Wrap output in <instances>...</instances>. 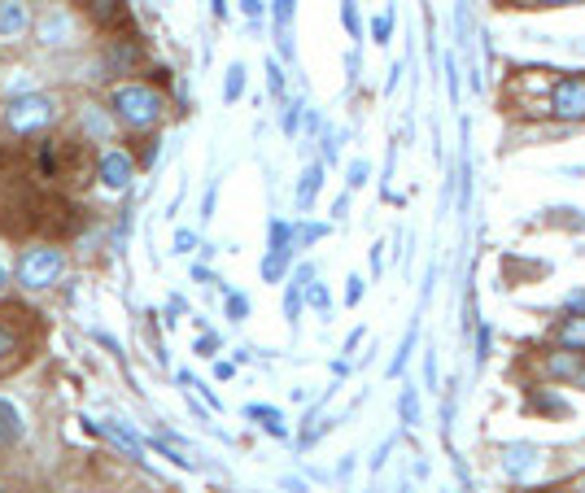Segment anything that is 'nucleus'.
<instances>
[{
	"mask_svg": "<svg viewBox=\"0 0 585 493\" xmlns=\"http://www.w3.org/2000/svg\"><path fill=\"white\" fill-rule=\"evenodd\" d=\"M214 350H219V336H214V332H206V336H201V341H197V354H214Z\"/></svg>",
	"mask_w": 585,
	"mask_h": 493,
	"instance_id": "33",
	"label": "nucleus"
},
{
	"mask_svg": "<svg viewBox=\"0 0 585 493\" xmlns=\"http://www.w3.org/2000/svg\"><path fill=\"white\" fill-rule=\"evenodd\" d=\"M302 306H310V310H319V315L328 319V310H332V297H328V288L319 284V280H310L306 288H302Z\"/></svg>",
	"mask_w": 585,
	"mask_h": 493,
	"instance_id": "17",
	"label": "nucleus"
},
{
	"mask_svg": "<svg viewBox=\"0 0 585 493\" xmlns=\"http://www.w3.org/2000/svg\"><path fill=\"white\" fill-rule=\"evenodd\" d=\"M559 345L564 350H577V354H585V315H572V319H564L559 323Z\"/></svg>",
	"mask_w": 585,
	"mask_h": 493,
	"instance_id": "15",
	"label": "nucleus"
},
{
	"mask_svg": "<svg viewBox=\"0 0 585 493\" xmlns=\"http://www.w3.org/2000/svg\"><path fill=\"white\" fill-rule=\"evenodd\" d=\"M446 75H450V101H459V62L446 57Z\"/></svg>",
	"mask_w": 585,
	"mask_h": 493,
	"instance_id": "32",
	"label": "nucleus"
},
{
	"mask_svg": "<svg viewBox=\"0 0 585 493\" xmlns=\"http://www.w3.org/2000/svg\"><path fill=\"white\" fill-rule=\"evenodd\" d=\"M524 5H537V9H559V5H581V0H524Z\"/></svg>",
	"mask_w": 585,
	"mask_h": 493,
	"instance_id": "38",
	"label": "nucleus"
},
{
	"mask_svg": "<svg viewBox=\"0 0 585 493\" xmlns=\"http://www.w3.org/2000/svg\"><path fill=\"white\" fill-rule=\"evenodd\" d=\"M319 188H324V162H310L302 179H297V210H310L319 197Z\"/></svg>",
	"mask_w": 585,
	"mask_h": 493,
	"instance_id": "9",
	"label": "nucleus"
},
{
	"mask_svg": "<svg viewBox=\"0 0 585 493\" xmlns=\"http://www.w3.org/2000/svg\"><path fill=\"white\" fill-rule=\"evenodd\" d=\"M572 493H585V476L577 480V485H572Z\"/></svg>",
	"mask_w": 585,
	"mask_h": 493,
	"instance_id": "43",
	"label": "nucleus"
},
{
	"mask_svg": "<svg viewBox=\"0 0 585 493\" xmlns=\"http://www.w3.org/2000/svg\"><path fill=\"white\" fill-rule=\"evenodd\" d=\"M0 493H5V489H0Z\"/></svg>",
	"mask_w": 585,
	"mask_h": 493,
	"instance_id": "45",
	"label": "nucleus"
},
{
	"mask_svg": "<svg viewBox=\"0 0 585 493\" xmlns=\"http://www.w3.org/2000/svg\"><path fill=\"white\" fill-rule=\"evenodd\" d=\"M568 306L577 310V315H585V288H581V293H572V297H568Z\"/></svg>",
	"mask_w": 585,
	"mask_h": 493,
	"instance_id": "40",
	"label": "nucleus"
},
{
	"mask_svg": "<svg viewBox=\"0 0 585 493\" xmlns=\"http://www.w3.org/2000/svg\"><path fill=\"white\" fill-rule=\"evenodd\" d=\"M424 376H428V384L437 389V354H433V350H428V358H424Z\"/></svg>",
	"mask_w": 585,
	"mask_h": 493,
	"instance_id": "35",
	"label": "nucleus"
},
{
	"mask_svg": "<svg viewBox=\"0 0 585 493\" xmlns=\"http://www.w3.org/2000/svg\"><path fill=\"white\" fill-rule=\"evenodd\" d=\"M5 284H9V267L0 262V293H5Z\"/></svg>",
	"mask_w": 585,
	"mask_h": 493,
	"instance_id": "42",
	"label": "nucleus"
},
{
	"mask_svg": "<svg viewBox=\"0 0 585 493\" xmlns=\"http://www.w3.org/2000/svg\"><path fill=\"white\" fill-rule=\"evenodd\" d=\"M62 267H66V254L62 249H53V245H40V249H27V254H22V262H18V284L22 288H49L57 275H62Z\"/></svg>",
	"mask_w": 585,
	"mask_h": 493,
	"instance_id": "3",
	"label": "nucleus"
},
{
	"mask_svg": "<svg viewBox=\"0 0 585 493\" xmlns=\"http://www.w3.org/2000/svg\"><path fill=\"white\" fill-rule=\"evenodd\" d=\"M27 27H31L27 0H0V40H18Z\"/></svg>",
	"mask_w": 585,
	"mask_h": 493,
	"instance_id": "6",
	"label": "nucleus"
},
{
	"mask_svg": "<svg viewBox=\"0 0 585 493\" xmlns=\"http://www.w3.org/2000/svg\"><path fill=\"white\" fill-rule=\"evenodd\" d=\"M249 315V297H241V293H228V319L232 323H241Z\"/></svg>",
	"mask_w": 585,
	"mask_h": 493,
	"instance_id": "24",
	"label": "nucleus"
},
{
	"mask_svg": "<svg viewBox=\"0 0 585 493\" xmlns=\"http://www.w3.org/2000/svg\"><path fill=\"white\" fill-rule=\"evenodd\" d=\"M577 384H581V389H585V367H581V376H577Z\"/></svg>",
	"mask_w": 585,
	"mask_h": 493,
	"instance_id": "44",
	"label": "nucleus"
},
{
	"mask_svg": "<svg viewBox=\"0 0 585 493\" xmlns=\"http://www.w3.org/2000/svg\"><path fill=\"white\" fill-rule=\"evenodd\" d=\"M241 92H245V66L241 62H232L228 66V83H223V101H241Z\"/></svg>",
	"mask_w": 585,
	"mask_h": 493,
	"instance_id": "20",
	"label": "nucleus"
},
{
	"mask_svg": "<svg viewBox=\"0 0 585 493\" xmlns=\"http://www.w3.org/2000/svg\"><path fill=\"white\" fill-rule=\"evenodd\" d=\"M367 175H372V171H367V162H363V158H354V162H350V171H345V188L358 192V188L367 184Z\"/></svg>",
	"mask_w": 585,
	"mask_h": 493,
	"instance_id": "21",
	"label": "nucleus"
},
{
	"mask_svg": "<svg viewBox=\"0 0 585 493\" xmlns=\"http://www.w3.org/2000/svg\"><path fill=\"white\" fill-rule=\"evenodd\" d=\"M341 18H345V31H350V35H363V22H358V5H354V0H341Z\"/></svg>",
	"mask_w": 585,
	"mask_h": 493,
	"instance_id": "23",
	"label": "nucleus"
},
{
	"mask_svg": "<svg viewBox=\"0 0 585 493\" xmlns=\"http://www.w3.org/2000/svg\"><path fill=\"white\" fill-rule=\"evenodd\" d=\"M241 9H245V18H249V22H258V18H262V0H241Z\"/></svg>",
	"mask_w": 585,
	"mask_h": 493,
	"instance_id": "37",
	"label": "nucleus"
},
{
	"mask_svg": "<svg viewBox=\"0 0 585 493\" xmlns=\"http://www.w3.org/2000/svg\"><path fill=\"white\" fill-rule=\"evenodd\" d=\"M489 358V328L481 323V328H476V363H485Z\"/></svg>",
	"mask_w": 585,
	"mask_h": 493,
	"instance_id": "30",
	"label": "nucleus"
},
{
	"mask_svg": "<svg viewBox=\"0 0 585 493\" xmlns=\"http://www.w3.org/2000/svg\"><path fill=\"white\" fill-rule=\"evenodd\" d=\"M245 415H249V419H258V424L267 428L271 437H280V441L289 437V424H284V415L276 411V406H258V402H254V406H245Z\"/></svg>",
	"mask_w": 585,
	"mask_h": 493,
	"instance_id": "14",
	"label": "nucleus"
},
{
	"mask_svg": "<svg viewBox=\"0 0 585 493\" xmlns=\"http://www.w3.org/2000/svg\"><path fill=\"white\" fill-rule=\"evenodd\" d=\"M92 341H97V345H105V350H110V354H118V341H114L110 332H101V328H97V332H92Z\"/></svg>",
	"mask_w": 585,
	"mask_h": 493,
	"instance_id": "36",
	"label": "nucleus"
},
{
	"mask_svg": "<svg viewBox=\"0 0 585 493\" xmlns=\"http://www.w3.org/2000/svg\"><path fill=\"white\" fill-rule=\"evenodd\" d=\"M88 9H92V18H97L101 27H127L131 22L123 0H88Z\"/></svg>",
	"mask_w": 585,
	"mask_h": 493,
	"instance_id": "11",
	"label": "nucleus"
},
{
	"mask_svg": "<svg viewBox=\"0 0 585 493\" xmlns=\"http://www.w3.org/2000/svg\"><path fill=\"white\" fill-rule=\"evenodd\" d=\"M40 40H44V44H66V40H70V18H66V14L44 18V22H40Z\"/></svg>",
	"mask_w": 585,
	"mask_h": 493,
	"instance_id": "16",
	"label": "nucleus"
},
{
	"mask_svg": "<svg viewBox=\"0 0 585 493\" xmlns=\"http://www.w3.org/2000/svg\"><path fill=\"white\" fill-rule=\"evenodd\" d=\"M193 249H197V232L179 227V232H175V254H193Z\"/></svg>",
	"mask_w": 585,
	"mask_h": 493,
	"instance_id": "26",
	"label": "nucleus"
},
{
	"mask_svg": "<svg viewBox=\"0 0 585 493\" xmlns=\"http://www.w3.org/2000/svg\"><path fill=\"white\" fill-rule=\"evenodd\" d=\"M166 315H171V323H175V315H184V297H171V302H166Z\"/></svg>",
	"mask_w": 585,
	"mask_h": 493,
	"instance_id": "39",
	"label": "nucleus"
},
{
	"mask_svg": "<svg viewBox=\"0 0 585 493\" xmlns=\"http://www.w3.org/2000/svg\"><path fill=\"white\" fill-rule=\"evenodd\" d=\"M398 415H402V424H407V428L420 424V393H415V389H402V398H398Z\"/></svg>",
	"mask_w": 585,
	"mask_h": 493,
	"instance_id": "19",
	"label": "nucleus"
},
{
	"mask_svg": "<svg viewBox=\"0 0 585 493\" xmlns=\"http://www.w3.org/2000/svg\"><path fill=\"white\" fill-rule=\"evenodd\" d=\"M546 114L564 118V123H585V75L555 79L551 96H546Z\"/></svg>",
	"mask_w": 585,
	"mask_h": 493,
	"instance_id": "4",
	"label": "nucleus"
},
{
	"mask_svg": "<svg viewBox=\"0 0 585 493\" xmlns=\"http://www.w3.org/2000/svg\"><path fill=\"white\" fill-rule=\"evenodd\" d=\"M267 83H271V92L284 96V75H280V62H267Z\"/></svg>",
	"mask_w": 585,
	"mask_h": 493,
	"instance_id": "31",
	"label": "nucleus"
},
{
	"mask_svg": "<svg viewBox=\"0 0 585 493\" xmlns=\"http://www.w3.org/2000/svg\"><path fill=\"white\" fill-rule=\"evenodd\" d=\"M214 18H228V0H214Z\"/></svg>",
	"mask_w": 585,
	"mask_h": 493,
	"instance_id": "41",
	"label": "nucleus"
},
{
	"mask_svg": "<svg viewBox=\"0 0 585 493\" xmlns=\"http://www.w3.org/2000/svg\"><path fill=\"white\" fill-rule=\"evenodd\" d=\"M537 463H542V459H537L533 446H507L503 450V472L507 476H524V472H533Z\"/></svg>",
	"mask_w": 585,
	"mask_h": 493,
	"instance_id": "13",
	"label": "nucleus"
},
{
	"mask_svg": "<svg viewBox=\"0 0 585 493\" xmlns=\"http://www.w3.org/2000/svg\"><path fill=\"white\" fill-rule=\"evenodd\" d=\"M533 406H537V411H551V415H559V411H564V406H559L555 398H546V393H537V398H533Z\"/></svg>",
	"mask_w": 585,
	"mask_h": 493,
	"instance_id": "34",
	"label": "nucleus"
},
{
	"mask_svg": "<svg viewBox=\"0 0 585 493\" xmlns=\"http://www.w3.org/2000/svg\"><path fill=\"white\" fill-rule=\"evenodd\" d=\"M581 354L577 350H551V354H546L542 358V371H546V376H551V380H577L581 376Z\"/></svg>",
	"mask_w": 585,
	"mask_h": 493,
	"instance_id": "7",
	"label": "nucleus"
},
{
	"mask_svg": "<svg viewBox=\"0 0 585 493\" xmlns=\"http://www.w3.org/2000/svg\"><path fill=\"white\" fill-rule=\"evenodd\" d=\"M293 223L284 219H271V254H293Z\"/></svg>",
	"mask_w": 585,
	"mask_h": 493,
	"instance_id": "18",
	"label": "nucleus"
},
{
	"mask_svg": "<svg viewBox=\"0 0 585 493\" xmlns=\"http://www.w3.org/2000/svg\"><path fill=\"white\" fill-rule=\"evenodd\" d=\"M319 236H328V227H324V223H306V227H293V240H302V245H310V240H319Z\"/></svg>",
	"mask_w": 585,
	"mask_h": 493,
	"instance_id": "25",
	"label": "nucleus"
},
{
	"mask_svg": "<svg viewBox=\"0 0 585 493\" xmlns=\"http://www.w3.org/2000/svg\"><path fill=\"white\" fill-rule=\"evenodd\" d=\"M131 175H136V166H131V158L127 153H118V149H110V153H101V162H97V179L110 192H123L127 184H131Z\"/></svg>",
	"mask_w": 585,
	"mask_h": 493,
	"instance_id": "5",
	"label": "nucleus"
},
{
	"mask_svg": "<svg viewBox=\"0 0 585 493\" xmlns=\"http://www.w3.org/2000/svg\"><path fill=\"white\" fill-rule=\"evenodd\" d=\"M297 127H302V105H289V110H284V131L297 136Z\"/></svg>",
	"mask_w": 585,
	"mask_h": 493,
	"instance_id": "29",
	"label": "nucleus"
},
{
	"mask_svg": "<svg viewBox=\"0 0 585 493\" xmlns=\"http://www.w3.org/2000/svg\"><path fill=\"white\" fill-rule=\"evenodd\" d=\"M363 275H350V280H345V302H350V306H358V297H363Z\"/></svg>",
	"mask_w": 585,
	"mask_h": 493,
	"instance_id": "28",
	"label": "nucleus"
},
{
	"mask_svg": "<svg viewBox=\"0 0 585 493\" xmlns=\"http://www.w3.org/2000/svg\"><path fill=\"white\" fill-rule=\"evenodd\" d=\"M22 411H18V402H9V398H0V446H14V441L22 437Z\"/></svg>",
	"mask_w": 585,
	"mask_h": 493,
	"instance_id": "10",
	"label": "nucleus"
},
{
	"mask_svg": "<svg viewBox=\"0 0 585 493\" xmlns=\"http://www.w3.org/2000/svg\"><path fill=\"white\" fill-rule=\"evenodd\" d=\"M114 114L123 118L127 127H153L162 118V96L149 88V83H127V88L114 92Z\"/></svg>",
	"mask_w": 585,
	"mask_h": 493,
	"instance_id": "1",
	"label": "nucleus"
},
{
	"mask_svg": "<svg viewBox=\"0 0 585 493\" xmlns=\"http://www.w3.org/2000/svg\"><path fill=\"white\" fill-rule=\"evenodd\" d=\"M293 14H297V0H276V35H280L284 57H293Z\"/></svg>",
	"mask_w": 585,
	"mask_h": 493,
	"instance_id": "12",
	"label": "nucleus"
},
{
	"mask_svg": "<svg viewBox=\"0 0 585 493\" xmlns=\"http://www.w3.org/2000/svg\"><path fill=\"white\" fill-rule=\"evenodd\" d=\"M57 118V105L53 96L44 92H27V96H14V101L5 105V123L18 131V136H35V131H44Z\"/></svg>",
	"mask_w": 585,
	"mask_h": 493,
	"instance_id": "2",
	"label": "nucleus"
},
{
	"mask_svg": "<svg viewBox=\"0 0 585 493\" xmlns=\"http://www.w3.org/2000/svg\"><path fill=\"white\" fill-rule=\"evenodd\" d=\"M14 350H18V336H14V332H9V328H5V323H0V363H5V358H9V354H14Z\"/></svg>",
	"mask_w": 585,
	"mask_h": 493,
	"instance_id": "27",
	"label": "nucleus"
},
{
	"mask_svg": "<svg viewBox=\"0 0 585 493\" xmlns=\"http://www.w3.org/2000/svg\"><path fill=\"white\" fill-rule=\"evenodd\" d=\"M389 35H393V14H376L372 18V40L376 44H389Z\"/></svg>",
	"mask_w": 585,
	"mask_h": 493,
	"instance_id": "22",
	"label": "nucleus"
},
{
	"mask_svg": "<svg viewBox=\"0 0 585 493\" xmlns=\"http://www.w3.org/2000/svg\"><path fill=\"white\" fill-rule=\"evenodd\" d=\"M97 432H101V437H110L114 446L127 454V459H140V454H145V446H140V437H136V432H131V428L123 424V419H105V424H97Z\"/></svg>",
	"mask_w": 585,
	"mask_h": 493,
	"instance_id": "8",
	"label": "nucleus"
}]
</instances>
